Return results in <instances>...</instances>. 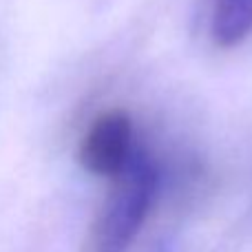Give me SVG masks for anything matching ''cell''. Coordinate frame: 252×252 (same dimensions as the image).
<instances>
[{
	"instance_id": "cell-1",
	"label": "cell",
	"mask_w": 252,
	"mask_h": 252,
	"mask_svg": "<svg viewBox=\"0 0 252 252\" xmlns=\"http://www.w3.org/2000/svg\"><path fill=\"white\" fill-rule=\"evenodd\" d=\"M159 188V168L137 148L113 186L93 226L91 252H126L146 221Z\"/></svg>"
},
{
	"instance_id": "cell-2",
	"label": "cell",
	"mask_w": 252,
	"mask_h": 252,
	"mask_svg": "<svg viewBox=\"0 0 252 252\" xmlns=\"http://www.w3.org/2000/svg\"><path fill=\"white\" fill-rule=\"evenodd\" d=\"M133 120L122 109H109L91 122L80 142V164L87 173L111 177L122 173L135 155Z\"/></svg>"
},
{
	"instance_id": "cell-3",
	"label": "cell",
	"mask_w": 252,
	"mask_h": 252,
	"mask_svg": "<svg viewBox=\"0 0 252 252\" xmlns=\"http://www.w3.org/2000/svg\"><path fill=\"white\" fill-rule=\"evenodd\" d=\"M252 33V0H215L210 38L217 47H239Z\"/></svg>"
}]
</instances>
